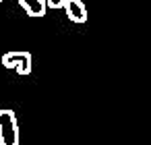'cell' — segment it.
I'll return each instance as SVG.
<instances>
[{
    "label": "cell",
    "mask_w": 151,
    "mask_h": 145,
    "mask_svg": "<svg viewBox=\"0 0 151 145\" xmlns=\"http://www.w3.org/2000/svg\"><path fill=\"white\" fill-rule=\"evenodd\" d=\"M0 145H19L17 114L9 108L0 110Z\"/></svg>",
    "instance_id": "obj_1"
},
{
    "label": "cell",
    "mask_w": 151,
    "mask_h": 145,
    "mask_svg": "<svg viewBox=\"0 0 151 145\" xmlns=\"http://www.w3.org/2000/svg\"><path fill=\"white\" fill-rule=\"evenodd\" d=\"M4 69H13L19 75H29L31 73V54L29 52H6L2 58H0Z\"/></svg>",
    "instance_id": "obj_2"
},
{
    "label": "cell",
    "mask_w": 151,
    "mask_h": 145,
    "mask_svg": "<svg viewBox=\"0 0 151 145\" xmlns=\"http://www.w3.org/2000/svg\"><path fill=\"white\" fill-rule=\"evenodd\" d=\"M64 13L73 23H85L87 21V6L83 0H64Z\"/></svg>",
    "instance_id": "obj_3"
},
{
    "label": "cell",
    "mask_w": 151,
    "mask_h": 145,
    "mask_svg": "<svg viewBox=\"0 0 151 145\" xmlns=\"http://www.w3.org/2000/svg\"><path fill=\"white\" fill-rule=\"evenodd\" d=\"M2 2V0H0ZM17 2L23 6V11L29 15V17H33V19H42L44 15H46V0H17Z\"/></svg>",
    "instance_id": "obj_4"
},
{
    "label": "cell",
    "mask_w": 151,
    "mask_h": 145,
    "mask_svg": "<svg viewBox=\"0 0 151 145\" xmlns=\"http://www.w3.org/2000/svg\"><path fill=\"white\" fill-rule=\"evenodd\" d=\"M62 6H64V0H46V9L58 11V9H62Z\"/></svg>",
    "instance_id": "obj_5"
}]
</instances>
